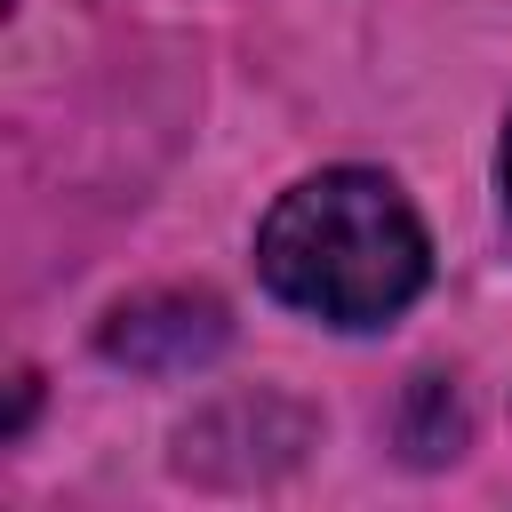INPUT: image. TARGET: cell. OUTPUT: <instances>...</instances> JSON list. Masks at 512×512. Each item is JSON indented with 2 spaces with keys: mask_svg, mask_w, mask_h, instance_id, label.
Wrapping results in <instances>:
<instances>
[{
  "mask_svg": "<svg viewBox=\"0 0 512 512\" xmlns=\"http://www.w3.org/2000/svg\"><path fill=\"white\" fill-rule=\"evenodd\" d=\"M256 272L328 328H384L432 280V240L384 168H320L256 224Z\"/></svg>",
  "mask_w": 512,
  "mask_h": 512,
  "instance_id": "6da1fadb",
  "label": "cell"
},
{
  "mask_svg": "<svg viewBox=\"0 0 512 512\" xmlns=\"http://www.w3.org/2000/svg\"><path fill=\"white\" fill-rule=\"evenodd\" d=\"M224 336H232V320H224V304H216V296L152 288V296L120 304V312L104 320V336H96V344H104V360H120V368L176 376V368L216 360V352H224Z\"/></svg>",
  "mask_w": 512,
  "mask_h": 512,
  "instance_id": "7a4b0ae2",
  "label": "cell"
},
{
  "mask_svg": "<svg viewBox=\"0 0 512 512\" xmlns=\"http://www.w3.org/2000/svg\"><path fill=\"white\" fill-rule=\"evenodd\" d=\"M496 184H504V208H512V128H504V152H496Z\"/></svg>",
  "mask_w": 512,
  "mask_h": 512,
  "instance_id": "3957f363",
  "label": "cell"
}]
</instances>
